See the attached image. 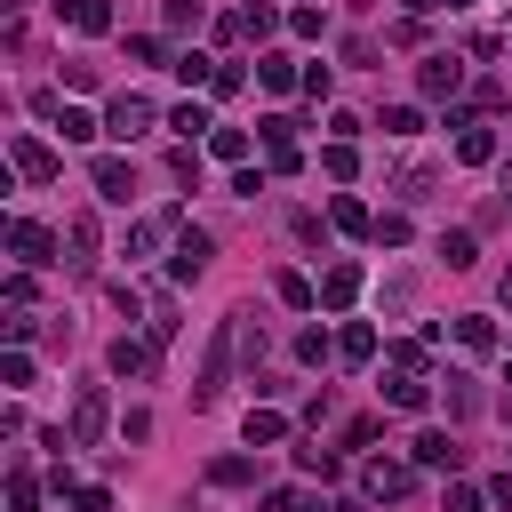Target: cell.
<instances>
[{
    "label": "cell",
    "mask_w": 512,
    "mask_h": 512,
    "mask_svg": "<svg viewBox=\"0 0 512 512\" xmlns=\"http://www.w3.org/2000/svg\"><path fill=\"white\" fill-rule=\"evenodd\" d=\"M144 128H160V112H152V96H136V88H120V96H112V112H104V136H120V144H136Z\"/></svg>",
    "instance_id": "cell-1"
},
{
    "label": "cell",
    "mask_w": 512,
    "mask_h": 512,
    "mask_svg": "<svg viewBox=\"0 0 512 512\" xmlns=\"http://www.w3.org/2000/svg\"><path fill=\"white\" fill-rule=\"evenodd\" d=\"M8 248H16V264H24V272H40V264H56V248H64V232H48V224H32V216H16V224H8Z\"/></svg>",
    "instance_id": "cell-2"
},
{
    "label": "cell",
    "mask_w": 512,
    "mask_h": 512,
    "mask_svg": "<svg viewBox=\"0 0 512 512\" xmlns=\"http://www.w3.org/2000/svg\"><path fill=\"white\" fill-rule=\"evenodd\" d=\"M8 168H16L24 184H56V176H64L56 144H40V136H16V144H8Z\"/></svg>",
    "instance_id": "cell-3"
},
{
    "label": "cell",
    "mask_w": 512,
    "mask_h": 512,
    "mask_svg": "<svg viewBox=\"0 0 512 512\" xmlns=\"http://www.w3.org/2000/svg\"><path fill=\"white\" fill-rule=\"evenodd\" d=\"M64 248H72V256H64L72 272H96V248H104V224H96V208H72V216H64Z\"/></svg>",
    "instance_id": "cell-4"
},
{
    "label": "cell",
    "mask_w": 512,
    "mask_h": 512,
    "mask_svg": "<svg viewBox=\"0 0 512 512\" xmlns=\"http://www.w3.org/2000/svg\"><path fill=\"white\" fill-rule=\"evenodd\" d=\"M104 424H112L104 384H80V392H72V448H96V440H104Z\"/></svg>",
    "instance_id": "cell-5"
},
{
    "label": "cell",
    "mask_w": 512,
    "mask_h": 512,
    "mask_svg": "<svg viewBox=\"0 0 512 512\" xmlns=\"http://www.w3.org/2000/svg\"><path fill=\"white\" fill-rule=\"evenodd\" d=\"M360 488H368L376 504H400V496L416 488V464H392V456H368V464H360Z\"/></svg>",
    "instance_id": "cell-6"
},
{
    "label": "cell",
    "mask_w": 512,
    "mask_h": 512,
    "mask_svg": "<svg viewBox=\"0 0 512 512\" xmlns=\"http://www.w3.org/2000/svg\"><path fill=\"white\" fill-rule=\"evenodd\" d=\"M416 88H424L432 104H448V96L464 88V56H424V64H416Z\"/></svg>",
    "instance_id": "cell-7"
},
{
    "label": "cell",
    "mask_w": 512,
    "mask_h": 512,
    "mask_svg": "<svg viewBox=\"0 0 512 512\" xmlns=\"http://www.w3.org/2000/svg\"><path fill=\"white\" fill-rule=\"evenodd\" d=\"M208 256H216V248H208V232H200V224H184V232H176V256H168V280H200V272H208Z\"/></svg>",
    "instance_id": "cell-8"
},
{
    "label": "cell",
    "mask_w": 512,
    "mask_h": 512,
    "mask_svg": "<svg viewBox=\"0 0 512 512\" xmlns=\"http://www.w3.org/2000/svg\"><path fill=\"white\" fill-rule=\"evenodd\" d=\"M224 328H232V360H240V368H264V352H272V336H264V320H256V312H232Z\"/></svg>",
    "instance_id": "cell-9"
},
{
    "label": "cell",
    "mask_w": 512,
    "mask_h": 512,
    "mask_svg": "<svg viewBox=\"0 0 512 512\" xmlns=\"http://www.w3.org/2000/svg\"><path fill=\"white\" fill-rule=\"evenodd\" d=\"M256 88H272V96H280V88H304V64L280 56V48H264V56H256Z\"/></svg>",
    "instance_id": "cell-10"
},
{
    "label": "cell",
    "mask_w": 512,
    "mask_h": 512,
    "mask_svg": "<svg viewBox=\"0 0 512 512\" xmlns=\"http://www.w3.org/2000/svg\"><path fill=\"white\" fill-rule=\"evenodd\" d=\"M352 296H360V264H328L320 272V312H344Z\"/></svg>",
    "instance_id": "cell-11"
},
{
    "label": "cell",
    "mask_w": 512,
    "mask_h": 512,
    "mask_svg": "<svg viewBox=\"0 0 512 512\" xmlns=\"http://www.w3.org/2000/svg\"><path fill=\"white\" fill-rule=\"evenodd\" d=\"M88 176H96V192H104V200H120V208H128V192H136V168H128V160H112V152H104Z\"/></svg>",
    "instance_id": "cell-12"
},
{
    "label": "cell",
    "mask_w": 512,
    "mask_h": 512,
    "mask_svg": "<svg viewBox=\"0 0 512 512\" xmlns=\"http://www.w3.org/2000/svg\"><path fill=\"white\" fill-rule=\"evenodd\" d=\"M424 400H432V384H424V376H408V368H400V376H384V408H400V416H416Z\"/></svg>",
    "instance_id": "cell-13"
},
{
    "label": "cell",
    "mask_w": 512,
    "mask_h": 512,
    "mask_svg": "<svg viewBox=\"0 0 512 512\" xmlns=\"http://www.w3.org/2000/svg\"><path fill=\"white\" fill-rule=\"evenodd\" d=\"M416 464H424V472H456V464H464V448H456L448 432H416Z\"/></svg>",
    "instance_id": "cell-14"
},
{
    "label": "cell",
    "mask_w": 512,
    "mask_h": 512,
    "mask_svg": "<svg viewBox=\"0 0 512 512\" xmlns=\"http://www.w3.org/2000/svg\"><path fill=\"white\" fill-rule=\"evenodd\" d=\"M104 360H112V376H152V344H136V336H120Z\"/></svg>",
    "instance_id": "cell-15"
},
{
    "label": "cell",
    "mask_w": 512,
    "mask_h": 512,
    "mask_svg": "<svg viewBox=\"0 0 512 512\" xmlns=\"http://www.w3.org/2000/svg\"><path fill=\"white\" fill-rule=\"evenodd\" d=\"M240 432H248V448H272V440H288V416H280V408H248Z\"/></svg>",
    "instance_id": "cell-16"
},
{
    "label": "cell",
    "mask_w": 512,
    "mask_h": 512,
    "mask_svg": "<svg viewBox=\"0 0 512 512\" xmlns=\"http://www.w3.org/2000/svg\"><path fill=\"white\" fill-rule=\"evenodd\" d=\"M456 160H464V168H488V160H496V136H488L480 120H472V128L456 136Z\"/></svg>",
    "instance_id": "cell-17"
},
{
    "label": "cell",
    "mask_w": 512,
    "mask_h": 512,
    "mask_svg": "<svg viewBox=\"0 0 512 512\" xmlns=\"http://www.w3.org/2000/svg\"><path fill=\"white\" fill-rule=\"evenodd\" d=\"M336 360H352V368H360V360H376V328H368V320H352V328L336 336Z\"/></svg>",
    "instance_id": "cell-18"
},
{
    "label": "cell",
    "mask_w": 512,
    "mask_h": 512,
    "mask_svg": "<svg viewBox=\"0 0 512 512\" xmlns=\"http://www.w3.org/2000/svg\"><path fill=\"white\" fill-rule=\"evenodd\" d=\"M168 72H176L184 88H208V80H216V56H200V48H184V56L168 64Z\"/></svg>",
    "instance_id": "cell-19"
},
{
    "label": "cell",
    "mask_w": 512,
    "mask_h": 512,
    "mask_svg": "<svg viewBox=\"0 0 512 512\" xmlns=\"http://www.w3.org/2000/svg\"><path fill=\"white\" fill-rule=\"evenodd\" d=\"M56 128H64V144H88V136H104V120H96V112H80V104H64V112H56Z\"/></svg>",
    "instance_id": "cell-20"
},
{
    "label": "cell",
    "mask_w": 512,
    "mask_h": 512,
    "mask_svg": "<svg viewBox=\"0 0 512 512\" xmlns=\"http://www.w3.org/2000/svg\"><path fill=\"white\" fill-rule=\"evenodd\" d=\"M320 168H328L336 184H352V176H360V152H352L344 136H328V152H320Z\"/></svg>",
    "instance_id": "cell-21"
},
{
    "label": "cell",
    "mask_w": 512,
    "mask_h": 512,
    "mask_svg": "<svg viewBox=\"0 0 512 512\" xmlns=\"http://www.w3.org/2000/svg\"><path fill=\"white\" fill-rule=\"evenodd\" d=\"M272 288H280V304H288V312H312V304H320V288H312L304 272H280Z\"/></svg>",
    "instance_id": "cell-22"
},
{
    "label": "cell",
    "mask_w": 512,
    "mask_h": 512,
    "mask_svg": "<svg viewBox=\"0 0 512 512\" xmlns=\"http://www.w3.org/2000/svg\"><path fill=\"white\" fill-rule=\"evenodd\" d=\"M456 344H464V352H496V320L464 312V320H456Z\"/></svg>",
    "instance_id": "cell-23"
},
{
    "label": "cell",
    "mask_w": 512,
    "mask_h": 512,
    "mask_svg": "<svg viewBox=\"0 0 512 512\" xmlns=\"http://www.w3.org/2000/svg\"><path fill=\"white\" fill-rule=\"evenodd\" d=\"M208 480H216V488H248V480H256V456H216Z\"/></svg>",
    "instance_id": "cell-24"
},
{
    "label": "cell",
    "mask_w": 512,
    "mask_h": 512,
    "mask_svg": "<svg viewBox=\"0 0 512 512\" xmlns=\"http://www.w3.org/2000/svg\"><path fill=\"white\" fill-rule=\"evenodd\" d=\"M168 128H176V136L192 144V136H208L216 120H208V104H176V112H168Z\"/></svg>",
    "instance_id": "cell-25"
},
{
    "label": "cell",
    "mask_w": 512,
    "mask_h": 512,
    "mask_svg": "<svg viewBox=\"0 0 512 512\" xmlns=\"http://www.w3.org/2000/svg\"><path fill=\"white\" fill-rule=\"evenodd\" d=\"M200 144H208L216 160H248V128H208Z\"/></svg>",
    "instance_id": "cell-26"
},
{
    "label": "cell",
    "mask_w": 512,
    "mask_h": 512,
    "mask_svg": "<svg viewBox=\"0 0 512 512\" xmlns=\"http://www.w3.org/2000/svg\"><path fill=\"white\" fill-rule=\"evenodd\" d=\"M328 224H336V232H368L376 216H368V208H360L352 192H336V208H328Z\"/></svg>",
    "instance_id": "cell-27"
},
{
    "label": "cell",
    "mask_w": 512,
    "mask_h": 512,
    "mask_svg": "<svg viewBox=\"0 0 512 512\" xmlns=\"http://www.w3.org/2000/svg\"><path fill=\"white\" fill-rule=\"evenodd\" d=\"M328 352H336V336H328V328H320V320H312V328H304V336H296V360H304V368H320V360H328Z\"/></svg>",
    "instance_id": "cell-28"
},
{
    "label": "cell",
    "mask_w": 512,
    "mask_h": 512,
    "mask_svg": "<svg viewBox=\"0 0 512 512\" xmlns=\"http://www.w3.org/2000/svg\"><path fill=\"white\" fill-rule=\"evenodd\" d=\"M440 256H448V272H464V264H472V224H456V232H440Z\"/></svg>",
    "instance_id": "cell-29"
},
{
    "label": "cell",
    "mask_w": 512,
    "mask_h": 512,
    "mask_svg": "<svg viewBox=\"0 0 512 512\" xmlns=\"http://www.w3.org/2000/svg\"><path fill=\"white\" fill-rule=\"evenodd\" d=\"M448 416H480V384L472 376H448Z\"/></svg>",
    "instance_id": "cell-30"
},
{
    "label": "cell",
    "mask_w": 512,
    "mask_h": 512,
    "mask_svg": "<svg viewBox=\"0 0 512 512\" xmlns=\"http://www.w3.org/2000/svg\"><path fill=\"white\" fill-rule=\"evenodd\" d=\"M32 504H40V480L16 464V472H8V512H32Z\"/></svg>",
    "instance_id": "cell-31"
},
{
    "label": "cell",
    "mask_w": 512,
    "mask_h": 512,
    "mask_svg": "<svg viewBox=\"0 0 512 512\" xmlns=\"http://www.w3.org/2000/svg\"><path fill=\"white\" fill-rule=\"evenodd\" d=\"M416 128H424L416 104H384V136H416Z\"/></svg>",
    "instance_id": "cell-32"
},
{
    "label": "cell",
    "mask_w": 512,
    "mask_h": 512,
    "mask_svg": "<svg viewBox=\"0 0 512 512\" xmlns=\"http://www.w3.org/2000/svg\"><path fill=\"white\" fill-rule=\"evenodd\" d=\"M320 24H328V16H320L312 0H304V8H288V32H296V40H320Z\"/></svg>",
    "instance_id": "cell-33"
},
{
    "label": "cell",
    "mask_w": 512,
    "mask_h": 512,
    "mask_svg": "<svg viewBox=\"0 0 512 512\" xmlns=\"http://www.w3.org/2000/svg\"><path fill=\"white\" fill-rule=\"evenodd\" d=\"M72 24H80V32H112V8H104V0H80Z\"/></svg>",
    "instance_id": "cell-34"
},
{
    "label": "cell",
    "mask_w": 512,
    "mask_h": 512,
    "mask_svg": "<svg viewBox=\"0 0 512 512\" xmlns=\"http://www.w3.org/2000/svg\"><path fill=\"white\" fill-rule=\"evenodd\" d=\"M272 32H280V8L256 0V8H248V40H272Z\"/></svg>",
    "instance_id": "cell-35"
},
{
    "label": "cell",
    "mask_w": 512,
    "mask_h": 512,
    "mask_svg": "<svg viewBox=\"0 0 512 512\" xmlns=\"http://www.w3.org/2000/svg\"><path fill=\"white\" fill-rule=\"evenodd\" d=\"M128 56H136V64H160L168 48H160V32H128Z\"/></svg>",
    "instance_id": "cell-36"
},
{
    "label": "cell",
    "mask_w": 512,
    "mask_h": 512,
    "mask_svg": "<svg viewBox=\"0 0 512 512\" xmlns=\"http://www.w3.org/2000/svg\"><path fill=\"white\" fill-rule=\"evenodd\" d=\"M368 232H376V248H400V240H408V216H376Z\"/></svg>",
    "instance_id": "cell-37"
},
{
    "label": "cell",
    "mask_w": 512,
    "mask_h": 512,
    "mask_svg": "<svg viewBox=\"0 0 512 512\" xmlns=\"http://www.w3.org/2000/svg\"><path fill=\"white\" fill-rule=\"evenodd\" d=\"M0 384H32V352H24V344L0 360Z\"/></svg>",
    "instance_id": "cell-38"
},
{
    "label": "cell",
    "mask_w": 512,
    "mask_h": 512,
    "mask_svg": "<svg viewBox=\"0 0 512 512\" xmlns=\"http://www.w3.org/2000/svg\"><path fill=\"white\" fill-rule=\"evenodd\" d=\"M296 464H304V472H320V480H328V472H336V448H320V440H312V448H296Z\"/></svg>",
    "instance_id": "cell-39"
},
{
    "label": "cell",
    "mask_w": 512,
    "mask_h": 512,
    "mask_svg": "<svg viewBox=\"0 0 512 512\" xmlns=\"http://www.w3.org/2000/svg\"><path fill=\"white\" fill-rule=\"evenodd\" d=\"M160 16H168V32H192V24H200V0H168Z\"/></svg>",
    "instance_id": "cell-40"
},
{
    "label": "cell",
    "mask_w": 512,
    "mask_h": 512,
    "mask_svg": "<svg viewBox=\"0 0 512 512\" xmlns=\"http://www.w3.org/2000/svg\"><path fill=\"white\" fill-rule=\"evenodd\" d=\"M480 504H488V488H472V480H456V488H448V512H480Z\"/></svg>",
    "instance_id": "cell-41"
},
{
    "label": "cell",
    "mask_w": 512,
    "mask_h": 512,
    "mask_svg": "<svg viewBox=\"0 0 512 512\" xmlns=\"http://www.w3.org/2000/svg\"><path fill=\"white\" fill-rule=\"evenodd\" d=\"M328 88H336V80H328V64H304V96H312V104H328Z\"/></svg>",
    "instance_id": "cell-42"
},
{
    "label": "cell",
    "mask_w": 512,
    "mask_h": 512,
    "mask_svg": "<svg viewBox=\"0 0 512 512\" xmlns=\"http://www.w3.org/2000/svg\"><path fill=\"white\" fill-rule=\"evenodd\" d=\"M400 200H432V168H408L400 176Z\"/></svg>",
    "instance_id": "cell-43"
},
{
    "label": "cell",
    "mask_w": 512,
    "mask_h": 512,
    "mask_svg": "<svg viewBox=\"0 0 512 512\" xmlns=\"http://www.w3.org/2000/svg\"><path fill=\"white\" fill-rule=\"evenodd\" d=\"M0 336H8V344H24V336H32V312H24V304H8V320H0Z\"/></svg>",
    "instance_id": "cell-44"
},
{
    "label": "cell",
    "mask_w": 512,
    "mask_h": 512,
    "mask_svg": "<svg viewBox=\"0 0 512 512\" xmlns=\"http://www.w3.org/2000/svg\"><path fill=\"white\" fill-rule=\"evenodd\" d=\"M72 512H112V488H72Z\"/></svg>",
    "instance_id": "cell-45"
},
{
    "label": "cell",
    "mask_w": 512,
    "mask_h": 512,
    "mask_svg": "<svg viewBox=\"0 0 512 512\" xmlns=\"http://www.w3.org/2000/svg\"><path fill=\"white\" fill-rule=\"evenodd\" d=\"M488 504H504V512H512V472H496V480H488Z\"/></svg>",
    "instance_id": "cell-46"
},
{
    "label": "cell",
    "mask_w": 512,
    "mask_h": 512,
    "mask_svg": "<svg viewBox=\"0 0 512 512\" xmlns=\"http://www.w3.org/2000/svg\"><path fill=\"white\" fill-rule=\"evenodd\" d=\"M400 8H408V16H432V8H440V0H400Z\"/></svg>",
    "instance_id": "cell-47"
},
{
    "label": "cell",
    "mask_w": 512,
    "mask_h": 512,
    "mask_svg": "<svg viewBox=\"0 0 512 512\" xmlns=\"http://www.w3.org/2000/svg\"><path fill=\"white\" fill-rule=\"evenodd\" d=\"M328 512H368V504H360V496H344V504H328Z\"/></svg>",
    "instance_id": "cell-48"
},
{
    "label": "cell",
    "mask_w": 512,
    "mask_h": 512,
    "mask_svg": "<svg viewBox=\"0 0 512 512\" xmlns=\"http://www.w3.org/2000/svg\"><path fill=\"white\" fill-rule=\"evenodd\" d=\"M504 304H512V264H504Z\"/></svg>",
    "instance_id": "cell-49"
},
{
    "label": "cell",
    "mask_w": 512,
    "mask_h": 512,
    "mask_svg": "<svg viewBox=\"0 0 512 512\" xmlns=\"http://www.w3.org/2000/svg\"><path fill=\"white\" fill-rule=\"evenodd\" d=\"M504 200H512V160H504Z\"/></svg>",
    "instance_id": "cell-50"
}]
</instances>
